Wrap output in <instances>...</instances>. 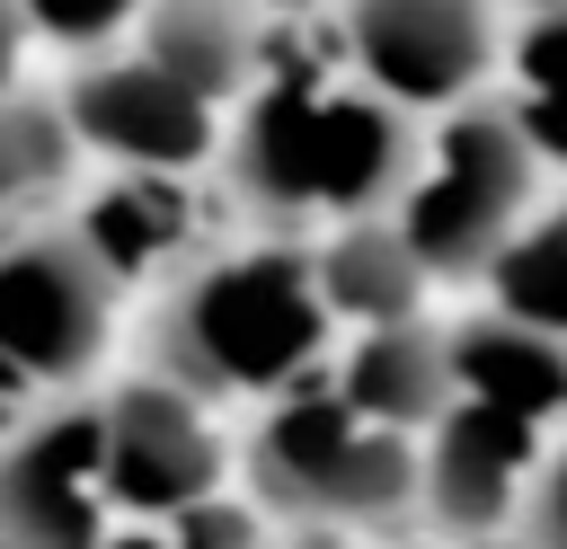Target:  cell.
<instances>
[{
    "mask_svg": "<svg viewBox=\"0 0 567 549\" xmlns=\"http://www.w3.org/2000/svg\"><path fill=\"white\" fill-rule=\"evenodd\" d=\"M540 9H567V0H540Z\"/></svg>",
    "mask_w": 567,
    "mask_h": 549,
    "instance_id": "27",
    "label": "cell"
},
{
    "mask_svg": "<svg viewBox=\"0 0 567 549\" xmlns=\"http://www.w3.org/2000/svg\"><path fill=\"white\" fill-rule=\"evenodd\" d=\"M452 372H461V398L505 407V416H523V425H540V434L567 416V336L523 328V319H505V310L452 328Z\"/></svg>",
    "mask_w": 567,
    "mask_h": 549,
    "instance_id": "12",
    "label": "cell"
},
{
    "mask_svg": "<svg viewBox=\"0 0 567 549\" xmlns=\"http://www.w3.org/2000/svg\"><path fill=\"white\" fill-rule=\"evenodd\" d=\"M346 44L363 80L399 106H452L487 71V0H354Z\"/></svg>",
    "mask_w": 567,
    "mask_h": 549,
    "instance_id": "8",
    "label": "cell"
},
{
    "mask_svg": "<svg viewBox=\"0 0 567 549\" xmlns=\"http://www.w3.org/2000/svg\"><path fill=\"white\" fill-rule=\"evenodd\" d=\"M97 425H106V496H115V522H177L195 505H213L230 487V443L213 425V398L177 390L168 372H142V381H115L97 398Z\"/></svg>",
    "mask_w": 567,
    "mask_h": 549,
    "instance_id": "4",
    "label": "cell"
},
{
    "mask_svg": "<svg viewBox=\"0 0 567 549\" xmlns=\"http://www.w3.org/2000/svg\"><path fill=\"white\" fill-rule=\"evenodd\" d=\"M319 106H328V89L292 71V80H266L239 115L230 168H239V195L275 221L319 213Z\"/></svg>",
    "mask_w": 567,
    "mask_h": 549,
    "instance_id": "11",
    "label": "cell"
},
{
    "mask_svg": "<svg viewBox=\"0 0 567 549\" xmlns=\"http://www.w3.org/2000/svg\"><path fill=\"white\" fill-rule=\"evenodd\" d=\"M540 460H549L540 425H523L505 407H478V398H452V416L425 434V522L452 549L514 540Z\"/></svg>",
    "mask_w": 567,
    "mask_h": 549,
    "instance_id": "7",
    "label": "cell"
},
{
    "mask_svg": "<svg viewBox=\"0 0 567 549\" xmlns=\"http://www.w3.org/2000/svg\"><path fill=\"white\" fill-rule=\"evenodd\" d=\"M284 9H301V0H284Z\"/></svg>",
    "mask_w": 567,
    "mask_h": 549,
    "instance_id": "28",
    "label": "cell"
},
{
    "mask_svg": "<svg viewBox=\"0 0 567 549\" xmlns=\"http://www.w3.org/2000/svg\"><path fill=\"white\" fill-rule=\"evenodd\" d=\"M328 549H408V540H328Z\"/></svg>",
    "mask_w": 567,
    "mask_h": 549,
    "instance_id": "25",
    "label": "cell"
},
{
    "mask_svg": "<svg viewBox=\"0 0 567 549\" xmlns=\"http://www.w3.org/2000/svg\"><path fill=\"white\" fill-rule=\"evenodd\" d=\"M133 18V0H27V27H44V35H62V44H97V35H115Z\"/></svg>",
    "mask_w": 567,
    "mask_h": 549,
    "instance_id": "22",
    "label": "cell"
},
{
    "mask_svg": "<svg viewBox=\"0 0 567 549\" xmlns=\"http://www.w3.org/2000/svg\"><path fill=\"white\" fill-rule=\"evenodd\" d=\"M328 292H319V257L292 248H248L221 257L204 274H186V292L159 310L151 336V372H168L195 398H292L310 390L319 354H328Z\"/></svg>",
    "mask_w": 567,
    "mask_h": 549,
    "instance_id": "1",
    "label": "cell"
},
{
    "mask_svg": "<svg viewBox=\"0 0 567 549\" xmlns=\"http://www.w3.org/2000/svg\"><path fill=\"white\" fill-rule=\"evenodd\" d=\"M487 549H523V540H487Z\"/></svg>",
    "mask_w": 567,
    "mask_h": 549,
    "instance_id": "26",
    "label": "cell"
},
{
    "mask_svg": "<svg viewBox=\"0 0 567 549\" xmlns=\"http://www.w3.org/2000/svg\"><path fill=\"white\" fill-rule=\"evenodd\" d=\"M71 115H53V106H27V97H9L0 106V204H18V195H35V186H53L62 177V159H71Z\"/></svg>",
    "mask_w": 567,
    "mask_h": 549,
    "instance_id": "18",
    "label": "cell"
},
{
    "mask_svg": "<svg viewBox=\"0 0 567 549\" xmlns=\"http://www.w3.org/2000/svg\"><path fill=\"white\" fill-rule=\"evenodd\" d=\"M532 133L523 115H496V106H470L443 124L434 142V168L408 186V213L399 230L416 239V257L434 274H470V266H496L523 230V204H532Z\"/></svg>",
    "mask_w": 567,
    "mask_h": 549,
    "instance_id": "3",
    "label": "cell"
},
{
    "mask_svg": "<svg viewBox=\"0 0 567 549\" xmlns=\"http://www.w3.org/2000/svg\"><path fill=\"white\" fill-rule=\"evenodd\" d=\"M523 549H567V443H549L540 478H532V505H523Z\"/></svg>",
    "mask_w": 567,
    "mask_h": 549,
    "instance_id": "21",
    "label": "cell"
},
{
    "mask_svg": "<svg viewBox=\"0 0 567 549\" xmlns=\"http://www.w3.org/2000/svg\"><path fill=\"white\" fill-rule=\"evenodd\" d=\"M97 549H177V540H168L159 522H115V531H106Z\"/></svg>",
    "mask_w": 567,
    "mask_h": 549,
    "instance_id": "24",
    "label": "cell"
},
{
    "mask_svg": "<svg viewBox=\"0 0 567 549\" xmlns=\"http://www.w3.org/2000/svg\"><path fill=\"white\" fill-rule=\"evenodd\" d=\"M62 115H71L80 142H97V151H115V159H133L151 177H177V168H195L213 151V97H195L151 53L80 71L71 97H62Z\"/></svg>",
    "mask_w": 567,
    "mask_h": 549,
    "instance_id": "9",
    "label": "cell"
},
{
    "mask_svg": "<svg viewBox=\"0 0 567 549\" xmlns=\"http://www.w3.org/2000/svg\"><path fill=\"white\" fill-rule=\"evenodd\" d=\"M142 35H151L142 53L159 71H177L195 97H230L239 71H248V53H257V27H248L239 0H151Z\"/></svg>",
    "mask_w": 567,
    "mask_h": 549,
    "instance_id": "15",
    "label": "cell"
},
{
    "mask_svg": "<svg viewBox=\"0 0 567 549\" xmlns=\"http://www.w3.org/2000/svg\"><path fill=\"white\" fill-rule=\"evenodd\" d=\"M80 239H89V248L115 266V283H124V274H142V266H159V257L186 239V204H177V177H151V168H133L124 186H106V195L89 204Z\"/></svg>",
    "mask_w": 567,
    "mask_h": 549,
    "instance_id": "16",
    "label": "cell"
},
{
    "mask_svg": "<svg viewBox=\"0 0 567 549\" xmlns=\"http://www.w3.org/2000/svg\"><path fill=\"white\" fill-rule=\"evenodd\" d=\"M18 44H27V0H0V106H9V80H18Z\"/></svg>",
    "mask_w": 567,
    "mask_h": 549,
    "instance_id": "23",
    "label": "cell"
},
{
    "mask_svg": "<svg viewBox=\"0 0 567 549\" xmlns=\"http://www.w3.org/2000/svg\"><path fill=\"white\" fill-rule=\"evenodd\" d=\"M434 266L416 257V239L399 221H346L328 248H319V292L337 319H363V328H399L416 319Z\"/></svg>",
    "mask_w": 567,
    "mask_h": 549,
    "instance_id": "13",
    "label": "cell"
},
{
    "mask_svg": "<svg viewBox=\"0 0 567 549\" xmlns=\"http://www.w3.org/2000/svg\"><path fill=\"white\" fill-rule=\"evenodd\" d=\"M115 531L97 398L44 407L0 443V549H97Z\"/></svg>",
    "mask_w": 567,
    "mask_h": 549,
    "instance_id": "6",
    "label": "cell"
},
{
    "mask_svg": "<svg viewBox=\"0 0 567 549\" xmlns=\"http://www.w3.org/2000/svg\"><path fill=\"white\" fill-rule=\"evenodd\" d=\"M514 71H523V97H567V9L532 18V35L514 44Z\"/></svg>",
    "mask_w": 567,
    "mask_h": 549,
    "instance_id": "20",
    "label": "cell"
},
{
    "mask_svg": "<svg viewBox=\"0 0 567 549\" xmlns=\"http://www.w3.org/2000/svg\"><path fill=\"white\" fill-rule=\"evenodd\" d=\"M487 283H496V310H505V319L567 336V204L540 213V221H523L514 248L487 266Z\"/></svg>",
    "mask_w": 567,
    "mask_h": 549,
    "instance_id": "17",
    "label": "cell"
},
{
    "mask_svg": "<svg viewBox=\"0 0 567 549\" xmlns=\"http://www.w3.org/2000/svg\"><path fill=\"white\" fill-rule=\"evenodd\" d=\"M115 328V266L80 230H27L0 248V354L35 381L62 390L106 354Z\"/></svg>",
    "mask_w": 567,
    "mask_h": 549,
    "instance_id": "5",
    "label": "cell"
},
{
    "mask_svg": "<svg viewBox=\"0 0 567 549\" xmlns=\"http://www.w3.org/2000/svg\"><path fill=\"white\" fill-rule=\"evenodd\" d=\"M408 168V133L381 97H354V89H328L319 106V213H346V221H372V204L399 186Z\"/></svg>",
    "mask_w": 567,
    "mask_h": 549,
    "instance_id": "14",
    "label": "cell"
},
{
    "mask_svg": "<svg viewBox=\"0 0 567 549\" xmlns=\"http://www.w3.org/2000/svg\"><path fill=\"white\" fill-rule=\"evenodd\" d=\"M275 531H284V522H275L248 487H221L213 505H195V514H177V522H168V540H177V549H275Z\"/></svg>",
    "mask_w": 567,
    "mask_h": 549,
    "instance_id": "19",
    "label": "cell"
},
{
    "mask_svg": "<svg viewBox=\"0 0 567 549\" xmlns=\"http://www.w3.org/2000/svg\"><path fill=\"white\" fill-rule=\"evenodd\" d=\"M239 469H248V496L310 540H399V522L425 514V443L346 407L337 381L275 398Z\"/></svg>",
    "mask_w": 567,
    "mask_h": 549,
    "instance_id": "2",
    "label": "cell"
},
{
    "mask_svg": "<svg viewBox=\"0 0 567 549\" xmlns=\"http://www.w3.org/2000/svg\"><path fill=\"white\" fill-rule=\"evenodd\" d=\"M337 398L363 407L372 425L390 434H434L461 398V372H452V336H434L425 319H399V328H363L346 372H337Z\"/></svg>",
    "mask_w": 567,
    "mask_h": 549,
    "instance_id": "10",
    "label": "cell"
}]
</instances>
